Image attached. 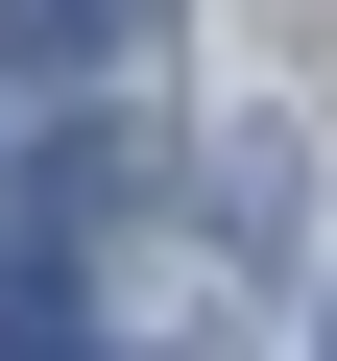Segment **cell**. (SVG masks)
<instances>
[{"label": "cell", "mask_w": 337, "mask_h": 361, "mask_svg": "<svg viewBox=\"0 0 337 361\" xmlns=\"http://www.w3.org/2000/svg\"><path fill=\"white\" fill-rule=\"evenodd\" d=\"M289 193H313L289 121H241V145H217V241H265V265H289Z\"/></svg>", "instance_id": "obj_2"}, {"label": "cell", "mask_w": 337, "mask_h": 361, "mask_svg": "<svg viewBox=\"0 0 337 361\" xmlns=\"http://www.w3.org/2000/svg\"><path fill=\"white\" fill-rule=\"evenodd\" d=\"M0 361H73V217H0Z\"/></svg>", "instance_id": "obj_1"}]
</instances>
